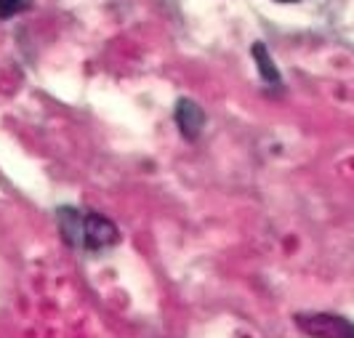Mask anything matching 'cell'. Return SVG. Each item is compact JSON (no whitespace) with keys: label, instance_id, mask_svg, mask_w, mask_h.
<instances>
[{"label":"cell","instance_id":"6da1fadb","mask_svg":"<svg viewBox=\"0 0 354 338\" xmlns=\"http://www.w3.org/2000/svg\"><path fill=\"white\" fill-rule=\"evenodd\" d=\"M56 224L62 237L77 250H109L112 245L120 243V232L118 227L96 211H80V208H56Z\"/></svg>","mask_w":354,"mask_h":338},{"label":"cell","instance_id":"7a4b0ae2","mask_svg":"<svg viewBox=\"0 0 354 338\" xmlns=\"http://www.w3.org/2000/svg\"><path fill=\"white\" fill-rule=\"evenodd\" d=\"M296 325L312 338H354V322L330 312H301L293 314Z\"/></svg>","mask_w":354,"mask_h":338},{"label":"cell","instance_id":"3957f363","mask_svg":"<svg viewBox=\"0 0 354 338\" xmlns=\"http://www.w3.org/2000/svg\"><path fill=\"white\" fill-rule=\"evenodd\" d=\"M174 118H176L178 133H181L187 142H197V139H200V133H203V128H205V112H203V107H200L197 102L187 99V96L178 99Z\"/></svg>","mask_w":354,"mask_h":338},{"label":"cell","instance_id":"277c9868","mask_svg":"<svg viewBox=\"0 0 354 338\" xmlns=\"http://www.w3.org/2000/svg\"><path fill=\"white\" fill-rule=\"evenodd\" d=\"M250 56H253V62H256V70H259V75H261V80H264L266 86H283V75H280V70H277L274 59L269 56V48H266V43L256 40V43L250 46Z\"/></svg>","mask_w":354,"mask_h":338},{"label":"cell","instance_id":"5b68a950","mask_svg":"<svg viewBox=\"0 0 354 338\" xmlns=\"http://www.w3.org/2000/svg\"><path fill=\"white\" fill-rule=\"evenodd\" d=\"M30 8H32V0H0V19L6 21V19L24 14Z\"/></svg>","mask_w":354,"mask_h":338},{"label":"cell","instance_id":"8992f818","mask_svg":"<svg viewBox=\"0 0 354 338\" xmlns=\"http://www.w3.org/2000/svg\"><path fill=\"white\" fill-rule=\"evenodd\" d=\"M277 3H299V0H277Z\"/></svg>","mask_w":354,"mask_h":338}]
</instances>
